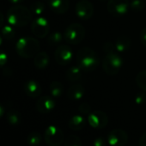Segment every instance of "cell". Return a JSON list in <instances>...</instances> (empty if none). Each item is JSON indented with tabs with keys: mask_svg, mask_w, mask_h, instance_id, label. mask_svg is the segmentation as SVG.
Returning <instances> with one entry per match:
<instances>
[{
	"mask_svg": "<svg viewBox=\"0 0 146 146\" xmlns=\"http://www.w3.org/2000/svg\"><path fill=\"white\" fill-rule=\"evenodd\" d=\"M123 65V59L118 54L113 52L108 53L105 56L102 62L103 70L108 75H116L121 70Z\"/></svg>",
	"mask_w": 146,
	"mask_h": 146,
	"instance_id": "5b68a950",
	"label": "cell"
},
{
	"mask_svg": "<svg viewBox=\"0 0 146 146\" xmlns=\"http://www.w3.org/2000/svg\"><path fill=\"white\" fill-rule=\"evenodd\" d=\"M75 11L81 20H89L94 14V6L88 0H80L76 5Z\"/></svg>",
	"mask_w": 146,
	"mask_h": 146,
	"instance_id": "8fae6325",
	"label": "cell"
},
{
	"mask_svg": "<svg viewBox=\"0 0 146 146\" xmlns=\"http://www.w3.org/2000/svg\"><path fill=\"white\" fill-rule=\"evenodd\" d=\"M115 48L118 52H123L130 49L131 46V40L128 36L125 35H121L118 37L115 40Z\"/></svg>",
	"mask_w": 146,
	"mask_h": 146,
	"instance_id": "d6986e66",
	"label": "cell"
},
{
	"mask_svg": "<svg viewBox=\"0 0 146 146\" xmlns=\"http://www.w3.org/2000/svg\"><path fill=\"white\" fill-rule=\"evenodd\" d=\"M138 145L139 146H146V132L143 133L140 138H139V142H138Z\"/></svg>",
	"mask_w": 146,
	"mask_h": 146,
	"instance_id": "d590c367",
	"label": "cell"
},
{
	"mask_svg": "<svg viewBox=\"0 0 146 146\" xmlns=\"http://www.w3.org/2000/svg\"><path fill=\"white\" fill-rule=\"evenodd\" d=\"M128 141V134L121 129L112 130L107 137V142L110 146H124Z\"/></svg>",
	"mask_w": 146,
	"mask_h": 146,
	"instance_id": "30bf717a",
	"label": "cell"
},
{
	"mask_svg": "<svg viewBox=\"0 0 146 146\" xmlns=\"http://www.w3.org/2000/svg\"><path fill=\"white\" fill-rule=\"evenodd\" d=\"M40 50L39 41L33 37H21L16 43V51L17 54L24 58L35 57Z\"/></svg>",
	"mask_w": 146,
	"mask_h": 146,
	"instance_id": "3957f363",
	"label": "cell"
},
{
	"mask_svg": "<svg viewBox=\"0 0 146 146\" xmlns=\"http://www.w3.org/2000/svg\"><path fill=\"white\" fill-rule=\"evenodd\" d=\"M55 60L60 65H66L68 64L73 57L72 51L70 46L66 45H60L55 50Z\"/></svg>",
	"mask_w": 146,
	"mask_h": 146,
	"instance_id": "7c38bea8",
	"label": "cell"
},
{
	"mask_svg": "<svg viewBox=\"0 0 146 146\" xmlns=\"http://www.w3.org/2000/svg\"><path fill=\"white\" fill-rule=\"evenodd\" d=\"M50 58L46 52H39L34 58V64L36 68L40 70H43L47 67L49 64Z\"/></svg>",
	"mask_w": 146,
	"mask_h": 146,
	"instance_id": "ac0fdd59",
	"label": "cell"
},
{
	"mask_svg": "<svg viewBox=\"0 0 146 146\" xmlns=\"http://www.w3.org/2000/svg\"><path fill=\"white\" fill-rule=\"evenodd\" d=\"M8 62V55L5 52L0 49V68L4 67Z\"/></svg>",
	"mask_w": 146,
	"mask_h": 146,
	"instance_id": "d6a6232c",
	"label": "cell"
},
{
	"mask_svg": "<svg viewBox=\"0 0 146 146\" xmlns=\"http://www.w3.org/2000/svg\"><path fill=\"white\" fill-rule=\"evenodd\" d=\"M93 146H106V141L103 137H96L93 141Z\"/></svg>",
	"mask_w": 146,
	"mask_h": 146,
	"instance_id": "836d02e7",
	"label": "cell"
},
{
	"mask_svg": "<svg viewBox=\"0 0 146 146\" xmlns=\"http://www.w3.org/2000/svg\"><path fill=\"white\" fill-rule=\"evenodd\" d=\"M85 37V29L80 23L70 24L64 32V39L67 43L77 45L83 41Z\"/></svg>",
	"mask_w": 146,
	"mask_h": 146,
	"instance_id": "277c9868",
	"label": "cell"
},
{
	"mask_svg": "<svg viewBox=\"0 0 146 146\" xmlns=\"http://www.w3.org/2000/svg\"><path fill=\"white\" fill-rule=\"evenodd\" d=\"M4 22H5V17H4L2 12H0V28L3 26Z\"/></svg>",
	"mask_w": 146,
	"mask_h": 146,
	"instance_id": "74e56055",
	"label": "cell"
},
{
	"mask_svg": "<svg viewBox=\"0 0 146 146\" xmlns=\"http://www.w3.org/2000/svg\"><path fill=\"white\" fill-rule=\"evenodd\" d=\"M50 30V24L48 21L43 17H38L31 23V31L34 35L38 38L46 37Z\"/></svg>",
	"mask_w": 146,
	"mask_h": 146,
	"instance_id": "ba28073f",
	"label": "cell"
},
{
	"mask_svg": "<svg viewBox=\"0 0 146 146\" xmlns=\"http://www.w3.org/2000/svg\"><path fill=\"white\" fill-rule=\"evenodd\" d=\"M24 91L26 95L31 98L39 97L42 92L40 84L35 80H29L24 84Z\"/></svg>",
	"mask_w": 146,
	"mask_h": 146,
	"instance_id": "5bb4252c",
	"label": "cell"
},
{
	"mask_svg": "<svg viewBox=\"0 0 146 146\" xmlns=\"http://www.w3.org/2000/svg\"><path fill=\"white\" fill-rule=\"evenodd\" d=\"M140 40L142 42V44L146 46V28L143 29L140 32V35H139Z\"/></svg>",
	"mask_w": 146,
	"mask_h": 146,
	"instance_id": "e575fe53",
	"label": "cell"
},
{
	"mask_svg": "<svg viewBox=\"0 0 146 146\" xmlns=\"http://www.w3.org/2000/svg\"><path fill=\"white\" fill-rule=\"evenodd\" d=\"M64 146H83L82 141L77 135H69L64 142Z\"/></svg>",
	"mask_w": 146,
	"mask_h": 146,
	"instance_id": "4316f807",
	"label": "cell"
},
{
	"mask_svg": "<svg viewBox=\"0 0 146 146\" xmlns=\"http://www.w3.org/2000/svg\"><path fill=\"white\" fill-rule=\"evenodd\" d=\"M42 140L41 134L36 131L31 132L27 137V143L29 146H38Z\"/></svg>",
	"mask_w": 146,
	"mask_h": 146,
	"instance_id": "cb8c5ba5",
	"label": "cell"
},
{
	"mask_svg": "<svg viewBox=\"0 0 146 146\" xmlns=\"http://www.w3.org/2000/svg\"><path fill=\"white\" fill-rule=\"evenodd\" d=\"M136 83L142 90L146 92V70H141L137 75Z\"/></svg>",
	"mask_w": 146,
	"mask_h": 146,
	"instance_id": "484cf974",
	"label": "cell"
},
{
	"mask_svg": "<svg viewBox=\"0 0 146 146\" xmlns=\"http://www.w3.org/2000/svg\"><path fill=\"white\" fill-rule=\"evenodd\" d=\"M50 94L54 98H58L62 96L64 91L63 84L58 81H52L49 85Z\"/></svg>",
	"mask_w": 146,
	"mask_h": 146,
	"instance_id": "7402d4cb",
	"label": "cell"
},
{
	"mask_svg": "<svg viewBox=\"0 0 146 146\" xmlns=\"http://www.w3.org/2000/svg\"><path fill=\"white\" fill-rule=\"evenodd\" d=\"M88 122L95 129H102L108 124V116L102 111L96 110L88 115Z\"/></svg>",
	"mask_w": 146,
	"mask_h": 146,
	"instance_id": "9c48e42d",
	"label": "cell"
},
{
	"mask_svg": "<svg viewBox=\"0 0 146 146\" xmlns=\"http://www.w3.org/2000/svg\"><path fill=\"white\" fill-rule=\"evenodd\" d=\"M100 1H106V0H100Z\"/></svg>",
	"mask_w": 146,
	"mask_h": 146,
	"instance_id": "60d3db41",
	"label": "cell"
},
{
	"mask_svg": "<svg viewBox=\"0 0 146 146\" xmlns=\"http://www.w3.org/2000/svg\"><path fill=\"white\" fill-rule=\"evenodd\" d=\"M7 22L14 27H23L32 21L33 14L30 10L23 5H15L7 11Z\"/></svg>",
	"mask_w": 146,
	"mask_h": 146,
	"instance_id": "6da1fadb",
	"label": "cell"
},
{
	"mask_svg": "<svg viewBox=\"0 0 146 146\" xmlns=\"http://www.w3.org/2000/svg\"><path fill=\"white\" fill-rule=\"evenodd\" d=\"M8 1H10L11 3L12 4H15V5H18L20 3H23L24 0H8Z\"/></svg>",
	"mask_w": 146,
	"mask_h": 146,
	"instance_id": "f35d334b",
	"label": "cell"
},
{
	"mask_svg": "<svg viewBox=\"0 0 146 146\" xmlns=\"http://www.w3.org/2000/svg\"><path fill=\"white\" fill-rule=\"evenodd\" d=\"M48 5L54 13L64 14L68 11L70 2L69 0H48Z\"/></svg>",
	"mask_w": 146,
	"mask_h": 146,
	"instance_id": "2e32d148",
	"label": "cell"
},
{
	"mask_svg": "<svg viewBox=\"0 0 146 146\" xmlns=\"http://www.w3.org/2000/svg\"><path fill=\"white\" fill-rule=\"evenodd\" d=\"M86 125V120L83 115L80 114H76L72 116L68 123V125L70 130L72 131H80L85 127Z\"/></svg>",
	"mask_w": 146,
	"mask_h": 146,
	"instance_id": "e0dca14e",
	"label": "cell"
},
{
	"mask_svg": "<svg viewBox=\"0 0 146 146\" xmlns=\"http://www.w3.org/2000/svg\"><path fill=\"white\" fill-rule=\"evenodd\" d=\"M82 69L79 66H72L66 71V78L70 82H77L82 78Z\"/></svg>",
	"mask_w": 146,
	"mask_h": 146,
	"instance_id": "ffe728a7",
	"label": "cell"
},
{
	"mask_svg": "<svg viewBox=\"0 0 146 146\" xmlns=\"http://www.w3.org/2000/svg\"><path fill=\"white\" fill-rule=\"evenodd\" d=\"M134 102L137 105H143L146 102V94L145 91L142 90L138 93H137V95L135 96L134 98Z\"/></svg>",
	"mask_w": 146,
	"mask_h": 146,
	"instance_id": "f546056e",
	"label": "cell"
},
{
	"mask_svg": "<svg viewBox=\"0 0 146 146\" xmlns=\"http://www.w3.org/2000/svg\"><path fill=\"white\" fill-rule=\"evenodd\" d=\"M56 106V102L52 96H44L38 99L36 102V109L42 114H46L52 112Z\"/></svg>",
	"mask_w": 146,
	"mask_h": 146,
	"instance_id": "4fadbf2b",
	"label": "cell"
},
{
	"mask_svg": "<svg viewBox=\"0 0 146 146\" xmlns=\"http://www.w3.org/2000/svg\"><path fill=\"white\" fill-rule=\"evenodd\" d=\"M144 1H145V2H146V0H144Z\"/></svg>",
	"mask_w": 146,
	"mask_h": 146,
	"instance_id": "b9f144b4",
	"label": "cell"
},
{
	"mask_svg": "<svg viewBox=\"0 0 146 146\" xmlns=\"http://www.w3.org/2000/svg\"><path fill=\"white\" fill-rule=\"evenodd\" d=\"M77 61L78 66L84 71H92L99 64L97 53L91 48H81L77 52Z\"/></svg>",
	"mask_w": 146,
	"mask_h": 146,
	"instance_id": "7a4b0ae2",
	"label": "cell"
},
{
	"mask_svg": "<svg viewBox=\"0 0 146 146\" xmlns=\"http://www.w3.org/2000/svg\"><path fill=\"white\" fill-rule=\"evenodd\" d=\"M144 0H132L130 3V8L134 11H141L144 9Z\"/></svg>",
	"mask_w": 146,
	"mask_h": 146,
	"instance_id": "f1b7e54d",
	"label": "cell"
},
{
	"mask_svg": "<svg viewBox=\"0 0 146 146\" xmlns=\"http://www.w3.org/2000/svg\"><path fill=\"white\" fill-rule=\"evenodd\" d=\"M103 50L104 52L108 54V53H113L114 52V50H116L115 48V45L113 44L112 42H106L104 45H103Z\"/></svg>",
	"mask_w": 146,
	"mask_h": 146,
	"instance_id": "1f68e13d",
	"label": "cell"
},
{
	"mask_svg": "<svg viewBox=\"0 0 146 146\" xmlns=\"http://www.w3.org/2000/svg\"><path fill=\"white\" fill-rule=\"evenodd\" d=\"M30 11L33 15L40 17L45 11V5L43 3H41L40 1H35V2L32 3V5L30 6Z\"/></svg>",
	"mask_w": 146,
	"mask_h": 146,
	"instance_id": "d4e9b609",
	"label": "cell"
},
{
	"mask_svg": "<svg viewBox=\"0 0 146 146\" xmlns=\"http://www.w3.org/2000/svg\"><path fill=\"white\" fill-rule=\"evenodd\" d=\"M5 107L2 105V103H0V119H1L5 115Z\"/></svg>",
	"mask_w": 146,
	"mask_h": 146,
	"instance_id": "8d00e7d4",
	"label": "cell"
},
{
	"mask_svg": "<svg viewBox=\"0 0 146 146\" xmlns=\"http://www.w3.org/2000/svg\"><path fill=\"white\" fill-rule=\"evenodd\" d=\"M63 38H64V35H62L60 32H54L48 36L47 41L50 45L55 46V45L60 44L61 41L63 40Z\"/></svg>",
	"mask_w": 146,
	"mask_h": 146,
	"instance_id": "83f0119b",
	"label": "cell"
},
{
	"mask_svg": "<svg viewBox=\"0 0 146 146\" xmlns=\"http://www.w3.org/2000/svg\"><path fill=\"white\" fill-rule=\"evenodd\" d=\"M6 119L10 125L16 126L22 122V114L17 110L11 109L6 113Z\"/></svg>",
	"mask_w": 146,
	"mask_h": 146,
	"instance_id": "44dd1931",
	"label": "cell"
},
{
	"mask_svg": "<svg viewBox=\"0 0 146 146\" xmlns=\"http://www.w3.org/2000/svg\"><path fill=\"white\" fill-rule=\"evenodd\" d=\"M1 34H2L3 37L5 38L6 40H12L16 36V29H15L14 26H12L11 24L9 23V24H6L2 27Z\"/></svg>",
	"mask_w": 146,
	"mask_h": 146,
	"instance_id": "603a6c76",
	"label": "cell"
},
{
	"mask_svg": "<svg viewBox=\"0 0 146 146\" xmlns=\"http://www.w3.org/2000/svg\"><path fill=\"white\" fill-rule=\"evenodd\" d=\"M129 6V0H108V11L111 16L119 17L126 14Z\"/></svg>",
	"mask_w": 146,
	"mask_h": 146,
	"instance_id": "52a82bcc",
	"label": "cell"
},
{
	"mask_svg": "<svg viewBox=\"0 0 146 146\" xmlns=\"http://www.w3.org/2000/svg\"><path fill=\"white\" fill-rule=\"evenodd\" d=\"M78 110H79V112L82 113V114H86V115H89L92 111H91V107H90V105L89 104V103H87V102H84V103H82L80 106H79V108H78Z\"/></svg>",
	"mask_w": 146,
	"mask_h": 146,
	"instance_id": "4dcf8cb0",
	"label": "cell"
},
{
	"mask_svg": "<svg viewBox=\"0 0 146 146\" xmlns=\"http://www.w3.org/2000/svg\"><path fill=\"white\" fill-rule=\"evenodd\" d=\"M44 140L49 146H60L64 142V132L56 125H49L44 131Z\"/></svg>",
	"mask_w": 146,
	"mask_h": 146,
	"instance_id": "8992f818",
	"label": "cell"
},
{
	"mask_svg": "<svg viewBox=\"0 0 146 146\" xmlns=\"http://www.w3.org/2000/svg\"><path fill=\"white\" fill-rule=\"evenodd\" d=\"M3 44V35H0V46Z\"/></svg>",
	"mask_w": 146,
	"mask_h": 146,
	"instance_id": "ab89813d",
	"label": "cell"
},
{
	"mask_svg": "<svg viewBox=\"0 0 146 146\" xmlns=\"http://www.w3.org/2000/svg\"><path fill=\"white\" fill-rule=\"evenodd\" d=\"M84 93H85V90L82 84H73L68 89L67 97L72 101H78L84 97Z\"/></svg>",
	"mask_w": 146,
	"mask_h": 146,
	"instance_id": "9a60e30c",
	"label": "cell"
}]
</instances>
